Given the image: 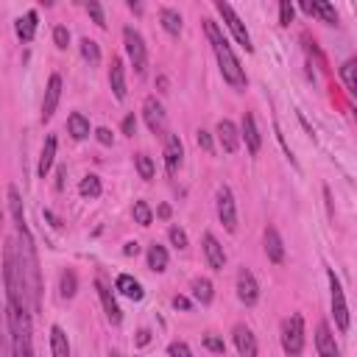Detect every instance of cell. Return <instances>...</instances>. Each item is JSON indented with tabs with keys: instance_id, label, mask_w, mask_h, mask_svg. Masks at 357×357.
Here are the masks:
<instances>
[{
	"instance_id": "6da1fadb",
	"label": "cell",
	"mask_w": 357,
	"mask_h": 357,
	"mask_svg": "<svg viewBox=\"0 0 357 357\" xmlns=\"http://www.w3.org/2000/svg\"><path fill=\"white\" fill-rule=\"evenodd\" d=\"M14 245H17V262H20V273H22V284L28 296V310L31 315H36L42 310V279H39V259H36V245H33L28 223L17 226Z\"/></svg>"
},
{
	"instance_id": "7a4b0ae2",
	"label": "cell",
	"mask_w": 357,
	"mask_h": 357,
	"mask_svg": "<svg viewBox=\"0 0 357 357\" xmlns=\"http://www.w3.org/2000/svg\"><path fill=\"white\" fill-rule=\"evenodd\" d=\"M204 31H206V39H209V45H212V50H215V59H218V67H220L223 81H226L229 86H234V89H245V70L240 67V59L234 56V50H231V45H229V39L223 36L220 25L206 17V20H204Z\"/></svg>"
},
{
	"instance_id": "3957f363",
	"label": "cell",
	"mask_w": 357,
	"mask_h": 357,
	"mask_svg": "<svg viewBox=\"0 0 357 357\" xmlns=\"http://www.w3.org/2000/svg\"><path fill=\"white\" fill-rule=\"evenodd\" d=\"M3 282H6L8 307L28 310V296H25V284H22V273H20V262H17L14 237H8V240H6V248H3ZM28 312H31V310H28Z\"/></svg>"
},
{
	"instance_id": "277c9868",
	"label": "cell",
	"mask_w": 357,
	"mask_h": 357,
	"mask_svg": "<svg viewBox=\"0 0 357 357\" xmlns=\"http://www.w3.org/2000/svg\"><path fill=\"white\" fill-rule=\"evenodd\" d=\"M6 318H8V332H11V346L17 357H33V332H31V312L17 310L6 304Z\"/></svg>"
},
{
	"instance_id": "5b68a950",
	"label": "cell",
	"mask_w": 357,
	"mask_h": 357,
	"mask_svg": "<svg viewBox=\"0 0 357 357\" xmlns=\"http://www.w3.org/2000/svg\"><path fill=\"white\" fill-rule=\"evenodd\" d=\"M123 45H126V53H128V59H131L134 73H137V75H145V70H148V47H145L142 33H139L137 28L126 25V28H123Z\"/></svg>"
},
{
	"instance_id": "8992f818",
	"label": "cell",
	"mask_w": 357,
	"mask_h": 357,
	"mask_svg": "<svg viewBox=\"0 0 357 357\" xmlns=\"http://www.w3.org/2000/svg\"><path fill=\"white\" fill-rule=\"evenodd\" d=\"M282 349L287 357H298L304 351V318L298 312L282 321Z\"/></svg>"
},
{
	"instance_id": "52a82bcc",
	"label": "cell",
	"mask_w": 357,
	"mask_h": 357,
	"mask_svg": "<svg viewBox=\"0 0 357 357\" xmlns=\"http://www.w3.org/2000/svg\"><path fill=\"white\" fill-rule=\"evenodd\" d=\"M326 276H329V301H332L335 326H337L340 332H349V304H346V296H343V284H340V279L335 276V271H329Z\"/></svg>"
},
{
	"instance_id": "ba28073f",
	"label": "cell",
	"mask_w": 357,
	"mask_h": 357,
	"mask_svg": "<svg viewBox=\"0 0 357 357\" xmlns=\"http://www.w3.org/2000/svg\"><path fill=\"white\" fill-rule=\"evenodd\" d=\"M215 11L223 17V22H226L229 31L234 33V39L245 47V53H251V50H254V45H251V33L245 31V25H243V20L237 17V11H234L229 3H223V0H215Z\"/></svg>"
},
{
	"instance_id": "9c48e42d",
	"label": "cell",
	"mask_w": 357,
	"mask_h": 357,
	"mask_svg": "<svg viewBox=\"0 0 357 357\" xmlns=\"http://www.w3.org/2000/svg\"><path fill=\"white\" fill-rule=\"evenodd\" d=\"M218 218L226 226V231H237V206H234V195L226 184L218 190Z\"/></svg>"
},
{
	"instance_id": "30bf717a",
	"label": "cell",
	"mask_w": 357,
	"mask_h": 357,
	"mask_svg": "<svg viewBox=\"0 0 357 357\" xmlns=\"http://www.w3.org/2000/svg\"><path fill=\"white\" fill-rule=\"evenodd\" d=\"M237 298L245 307H254L259 301V284H257V279H254V273L248 268L237 271Z\"/></svg>"
},
{
	"instance_id": "8fae6325",
	"label": "cell",
	"mask_w": 357,
	"mask_h": 357,
	"mask_svg": "<svg viewBox=\"0 0 357 357\" xmlns=\"http://www.w3.org/2000/svg\"><path fill=\"white\" fill-rule=\"evenodd\" d=\"M142 117L153 134H165V106L156 100V95H148L142 100Z\"/></svg>"
},
{
	"instance_id": "7c38bea8",
	"label": "cell",
	"mask_w": 357,
	"mask_h": 357,
	"mask_svg": "<svg viewBox=\"0 0 357 357\" xmlns=\"http://www.w3.org/2000/svg\"><path fill=\"white\" fill-rule=\"evenodd\" d=\"M95 290H98V296H100V304H103V312H106V318H109V324H120L123 321V310H120V304H117V298H114V293H112V287L103 282V279H95Z\"/></svg>"
},
{
	"instance_id": "4fadbf2b",
	"label": "cell",
	"mask_w": 357,
	"mask_h": 357,
	"mask_svg": "<svg viewBox=\"0 0 357 357\" xmlns=\"http://www.w3.org/2000/svg\"><path fill=\"white\" fill-rule=\"evenodd\" d=\"M181 162H184V145H181L178 134H167L165 137V167H167V176H176Z\"/></svg>"
},
{
	"instance_id": "5bb4252c",
	"label": "cell",
	"mask_w": 357,
	"mask_h": 357,
	"mask_svg": "<svg viewBox=\"0 0 357 357\" xmlns=\"http://www.w3.org/2000/svg\"><path fill=\"white\" fill-rule=\"evenodd\" d=\"M59 98H61V75L53 73V75L47 78V89H45V98H42V120H50V117L56 114Z\"/></svg>"
},
{
	"instance_id": "9a60e30c",
	"label": "cell",
	"mask_w": 357,
	"mask_h": 357,
	"mask_svg": "<svg viewBox=\"0 0 357 357\" xmlns=\"http://www.w3.org/2000/svg\"><path fill=\"white\" fill-rule=\"evenodd\" d=\"M315 349H318V357H340V349H337L335 335L326 321H321L315 329Z\"/></svg>"
},
{
	"instance_id": "2e32d148",
	"label": "cell",
	"mask_w": 357,
	"mask_h": 357,
	"mask_svg": "<svg viewBox=\"0 0 357 357\" xmlns=\"http://www.w3.org/2000/svg\"><path fill=\"white\" fill-rule=\"evenodd\" d=\"M240 137L245 139V148H248V153H259V148H262V134H259V128H257V117H254L251 112H245V114H243Z\"/></svg>"
},
{
	"instance_id": "e0dca14e",
	"label": "cell",
	"mask_w": 357,
	"mask_h": 357,
	"mask_svg": "<svg viewBox=\"0 0 357 357\" xmlns=\"http://www.w3.org/2000/svg\"><path fill=\"white\" fill-rule=\"evenodd\" d=\"M201 243H204V254H206V262H209V268H215V271H223V265H226V251H223V245L218 243V237H215L212 231H204Z\"/></svg>"
},
{
	"instance_id": "ac0fdd59",
	"label": "cell",
	"mask_w": 357,
	"mask_h": 357,
	"mask_svg": "<svg viewBox=\"0 0 357 357\" xmlns=\"http://www.w3.org/2000/svg\"><path fill=\"white\" fill-rule=\"evenodd\" d=\"M262 243H265V254H268V259H271L273 265L284 262V245H282V237H279L276 226H265V231H262Z\"/></svg>"
},
{
	"instance_id": "d6986e66",
	"label": "cell",
	"mask_w": 357,
	"mask_h": 357,
	"mask_svg": "<svg viewBox=\"0 0 357 357\" xmlns=\"http://www.w3.org/2000/svg\"><path fill=\"white\" fill-rule=\"evenodd\" d=\"M231 337H234V346H237L240 357H257V340H254V332L245 324H237L231 329Z\"/></svg>"
},
{
	"instance_id": "ffe728a7",
	"label": "cell",
	"mask_w": 357,
	"mask_h": 357,
	"mask_svg": "<svg viewBox=\"0 0 357 357\" xmlns=\"http://www.w3.org/2000/svg\"><path fill=\"white\" fill-rule=\"evenodd\" d=\"M215 131H218V142H220V148L226 153H234L240 148V131H237V126L231 120H220Z\"/></svg>"
},
{
	"instance_id": "44dd1931",
	"label": "cell",
	"mask_w": 357,
	"mask_h": 357,
	"mask_svg": "<svg viewBox=\"0 0 357 357\" xmlns=\"http://www.w3.org/2000/svg\"><path fill=\"white\" fill-rule=\"evenodd\" d=\"M36 22H39V14L31 8V11H25L22 17H17V22H14V31H17V36L22 39V42H31L33 36H36Z\"/></svg>"
},
{
	"instance_id": "7402d4cb",
	"label": "cell",
	"mask_w": 357,
	"mask_h": 357,
	"mask_svg": "<svg viewBox=\"0 0 357 357\" xmlns=\"http://www.w3.org/2000/svg\"><path fill=\"white\" fill-rule=\"evenodd\" d=\"M109 86H112L117 100L126 98V70H123V61L117 56L112 59V67H109Z\"/></svg>"
},
{
	"instance_id": "603a6c76",
	"label": "cell",
	"mask_w": 357,
	"mask_h": 357,
	"mask_svg": "<svg viewBox=\"0 0 357 357\" xmlns=\"http://www.w3.org/2000/svg\"><path fill=\"white\" fill-rule=\"evenodd\" d=\"M301 11L310 14V17H318V20L326 22V25H335V22H337V11H335V6H329V3H301Z\"/></svg>"
},
{
	"instance_id": "cb8c5ba5",
	"label": "cell",
	"mask_w": 357,
	"mask_h": 357,
	"mask_svg": "<svg viewBox=\"0 0 357 357\" xmlns=\"http://www.w3.org/2000/svg\"><path fill=\"white\" fill-rule=\"evenodd\" d=\"M114 290H120L126 298H131V301H139L142 296H145V290H142V284L134 279V276H128V273H120L117 279H114Z\"/></svg>"
},
{
	"instance_id": "d4e9b609",
	"label": "cell",
	"mask_w": 357,
	"mask_h": 357,
	"mask_svg": "<svg viewBox=\"0 0 357 357\" xmlns=\"http://www.w3.org/2000/svg\"><path fill=\"white\" fill-rule=\"evenodd\" d=\"M53 159H56V137H53V134H47V139H45V145H42V153H39V165H36L39 178H45V176L50 173Z\"/></svg>"
},
{
	"instance_id": "484cf974",
	"label": "cell",
	"mask_w": 357,
	"mask_h": 357,
	"mask_svg": "<svg viewBox=\"0 0 357 357\" xmlns=\"http://www.w3.org/2000/svg\"><path fill=\"white\" fill-rule=\"evenodd\" d=\"M50 351H53V357H73L70 354V340H67V335L59 324L50 326Z\"/></svg>"
},
{
	"instance_id": "4316f807",
	"label": "cell",
	"mask_w": 357,
	"mask_h": 357,
	"mask_svg": "<svg viewBox=\"0 0 357 357\" xmlns=\"http://www.w3.org/2000/svg\"><path fill=\"white\" fill-rule=\"evenodd\" d=\"M67 131H70L73 139H86V137H89V120H86L81 112H73V114L67 117Z\"/></svg>"
},
{
	"instance_id": "83f0119b",
	"label": "cell",
	"mask_w": 357,
	"mask_h": 357,
	"mask_svg": "<svg viewBox=\"0 0 357 357\" xmlns=\"http://www.w3.org/2000/svg\"><path fill=\"white\" fill-rule=\"evenodd\" d=\"M159 22H162V28L170 36H178L181 33V14L176 8H159Z\"/></svg>"
},
{
	"instance_id": "f1b7e54d",
	"label": "cell",
	"mask_w": 357,
	"mask_h": 357,
	"mask_svg": "<svg viewBox=\"0 0 357 357\" xmlns=\"http://www.w3.org/2000/svg\"><path fill=\"white\" fill-rule=\"evenodd\" d=\"M192 298L201 301V304H209L215 298V287H212V282L206 276H195L192 279Z\"/></svg>"
},
{
	"instance_id": "f546056e",
	"label": "cell",
	"mask_w": 357,
	"mask_h": 357,
	"mask_svg": "<svg viewBox=\"0 0 357 357\" xmlns=\"http://www.w3.org/2000/svg\"><path fill=\"white\" fill-rule=\"evenodd\" d=\"M0 357H17V354H14V346H11V332H8L6 307H0Z\"/></svg>"
},
{
	"instance_id": "4dcf8cb0",
	"label": "cell",
	"mask_w": 357,
	"mask_h": 357,
	"mask_svg": "<svg viewBox=\"0 0 357 357\" xmlns=\"http://www.w3.org/2000/svg\"><path fill=\"white\" fill-rule=\"evenodd\" d=\"M148 268L156 271V273H162L167 268V251H165V245H159V243L148 245Z\"/></svg>"
},
{
	"instance_id": "1f68e13d",
	"label": "cell",
	"mask_w": 357,
	"mask_h": 357,
	"mask_svg": "<svg viewBox=\"0 0 357 357\" xmlns=\"http://www.w3.org/2000/svg\"><path fill=\"white\" fill-rule=\"evenodd\" d=\"M75 290H78L75 271L64 268V271H61V276H59V296H61V298H73V296H75Z\"/></svg>"
},
{
	"instance_id": "d6a6232c",
	"label": "cell",
	"mask_w": 357,
	"mask_h": 357,
	"mask_svg": "<svg viewBox=\"0 0 357 357\" xmlns=\"http://www.w3.org/2000/svg\"><path fill=\"white\" fill-rule=\"evenodd\" d=\"M78 47H81L84 61H89V67H98V64H100V47H98V42H95V39L84 36V39L78 42Z\"/></svg>"
},
{
	"instance_id": "836d02e7",
	"label": "cell",
	"mask_w": 357,
	"mask_h": 357,
	"mask_svg": "<svg viewBox=\"0 0 357 357\" xmlns=\"http://www.w3.org/2000/svg\"><path fill=\"white\" fill-rule=\"evenodd\" d=\"M340 78H343V84H346V92L354 95V92H357V61H354V59H346V61H343Z\"/></svg>"
},
{
	"instance_id": "e575fe53",
	"label": "cell",
	"mask_w": 357,
	"mask_h": 357,
	"mask_svg": "<svg viewBox=\"0 0 357 357\" xmlns=\"http://www.w3.org/2000/svg\"><path fill=\"white\" fill-rule=\"evenodd\" d=\"M78 192H81L84 198H98V195L103 192V187H100V178H98L95 173L84 176V178H81V184H78Z\"/></svg>"
},
{
	"instance_id": "d590c367",
	"label": "cell",
	"mask_w": 357,
	"mask_h": 357,
	"mask_svg": "<svg viewBox=\"0 0 357 357\" xmlns=\"http://www.w3.org/2000/svg\"><path fill=\"white\" fill-rule=\"evenodd\" d=\"M301 42H304V50H307V56H310V59H315V61H318V67H326V59H324V53H321L318 42H315L310 33H301Z\"/></svg>"
},
{
	"instance_id": "8d00e7d4",
	"label": "cell",
	"mask_w": 357,
	"mask_h": 357,
	"mask_svg": "<svg viewBox=\"0 0 357 357\" xmlns=\"http://www.w3.org/2000/svg\"><path fill=\"white\" fill-rule=\"evenodd\" d=\"M134 220H137L139 226H151L153 212H151V206H148L145 201H134Z\"/></svg>"
},
{
	"instance_id": "74e56055",
	"label": "cell",
	"mask_w": 357,
	"mask_h": 357,
	"mask_svg": "<svg viewBox=\"0 0 357 357\" xmlns=\"http://www.w3.org/2000/svg\"><path fill=\"white\" fill-rule=\"evenodd\" d=\"M137 170H139V176L145 181H151L153 178V159L148 153H137Z\"/></svg>"
},
{
	"instance_id": "f35d334b",
	"label": "cell",
	"mask_w": 357,
	"mask_h": 357,
	"mask_svg": "<svg viewBox=\"0 0 357 357\" xmlns=\"http://www.w3.org/2000/svg\"><path fill=\"white\" fill-rule=\"evenodd\" d=\"M204 346H206L209 351H215V354H223V351H226L223 337H218L215 332H206V335H204Z\"/></svg>"
},
{
	"instance_id": "ab89813d",
	"label": "cell",
	"mask_w": 357,
	"mask_h": 357,
	"mask_svg": "<svg viewBox=\"0 0 357 357\" xmlns=\"http://www.w3.org/2000/svg\"><path fill=\"white\" fill-rule=\"evenodd\" d=\"M167 237H170V243H173L176 248H187V231H184L181 226H170V229H167Z\"/></svg>"
},
{
	"instance_id": "60d3db41",
	"label": "cell",
	"mask_w": 357,
	"mask_h": 357,
	"mask_svg": "<svg viewBox=\"0 0 357 357\" xmlns=\"http://www.w3.org/2000/svg\"><path fill=\"white\" fill-rule=\"evenodd\" d=\"M293 14H296L293 3H290V0H282V3H279V25H290V22H293Z\"/></svg>"
},
{
	"instance_id": "b9f144b4",
	"label": "cell",
	"mask_w": 357,
	"mask_h": 357,
	"mask_svg": "<svg viewBox=\"0 0 357 357\" xmlns=\"http://www.w3.org/2000/svg\"><path fill=\"white\" fill-rule=\"evenodd\" d=\"M53 42H56L59 50H67V45H70V31H67L64 25H56V28H53Z\"/></svg>"
},
{
	"instance_id": "7bdbcfd3",
	"label": "cell",
	"mask_w": 357,
	"mask_h": 357,
	"mask_svg": "<svg viewBox=\"0 0 357 357\" xmlns=\"http://www.w3.org/2000/svg\"><path fill=\"white\" fill-rule=\"evenodd\" d=\"M167 354H170V357H192V351H190V346H187L184 340H173V343L167 346Z\"/></svg>"
},
{
	"instance_id": "ee69618b",
	"label": "cell",
	"mask_w": 357,
	"mask_h": 357,
	"mask_svg": "<svg viewBox=\"0 0 357 357\" xmlns=\"http://www.w3.org/2000/svg\"><path fill=\"white\" fill-rule=\"evenodd\" d=\"M86 11H89V17H92V20H95L100 28H106V17H103L100 3H95V0H92V3H86Z\"/></svg>"
},
{
	"instance_id": "f6af8a7d",
	"label": "cell",
	"mask_w": 357,
	"mask_h": 357,
	"mask_svg": "<svg viewBox=\"0 0 357 357\" xmlns=\"http://www.w3.org/2000/svg\"><path fill=\"white\" fill-rule=\"evenodd\" d=\"M195 139H198V148H204V151H212V148H215V145H212V134H209V131H204V128L198 131V137H195Z\"/></svg>"
},
{
	"instance_id": "bcb514c9",
	"label": "cell",
	"mask_w": 357,
	"mask_h": 357,
	"mask_svg": "<svg viewBox=\"0 0 357 357\" xmlns=\"http://www.w3.org/2000/svg\"><path fill=\"white\" fill-rule=\"evenodd\" d=\"M134 131H137V120H134V114H126L123 117V134L126 137H134Z\"/></svg>"
},
{
	"instance_id": "7dc6e473",
	"label": "cell",
	"mask_w": 357,
	"mask_h": 357,
	"mask_svg": "<svg viewBox=\"0 0 357 357\" xmlns=\"http://www.w3.org/2000/svg\"><path fill=\"white\" fill-rule=\"evenodd\" d=\"M95 137H98L100 145H112V131H109V128H98Z\"/></svg>"
},
{
	"instance_id": "c3c4849f",
	"label": "cell",
	"mask_w": 357,
	"mask_h": 357,
	"mask_svg": "<svg viewBox=\"0 0 357 357\" xmlns=\"http://www.w3.org/2000/svg\"><path fill=\"white\" fill-rule=\"evenodd\" d=\"M123 254H126V257H137V254H139V243H137V240L126 243V245H123Z\"/></svg>"
},
{
	"instance_id": "681fc988",
	"label": "cell",
	"mask_w": 357,
	"mask_h": 357,
	"mask_svg": "<svg viewBox=\"0 0 357 357\" xmlns=\"http://www.w3.org/2000/svg\"><path fill=\"white\" fill-rule=\"evenodd\" d=\"M173 307H176V310H190V298L176 296V298H173Z\"/></svg>"
},
{
	"instance_id": "f907efd6",
	"label": "cell",
	"mask_w": 357,
	"mask_h": 357,
	"mask_svg": "<svg viewBox=\"0 0 357 357\" xmlns=\"http://www.w3.org/2000/svg\"><path fill=\"white\" fill-rule=\"evenodd\" d=\"M64 176H67V167H59V170H56V190L64 187Z\"/></svg>"
},
{
	"instance_id": "816d5d0a",
	"label": "cell",
	"mask_w": 357,
	"mask_h": 357,
	"mask_svg": "<svg viewBox=\"0 0 357 357\" xmlns=\"http://www.w3.org/2000/svg\"><path fill=\"white\" fill-rule=\"evenodd\" d=\"M148 340H151V332H148V329H139V332H137V343H139V346H145Z\"/></svg>"
},
{
	"instance_id": "f5cc1de1",
	"label": "cell",
	"mask_w": 357,
	"mask_h": 357,
	"mask_svg": "<svg viewBox=\"0 0 357 357\" xmlns=\"http://www.w3.org/2000/svg\"><path fill=\"white\" fill-rule=\"evenodd\" d=\"M156 212H159V218H170V206H167V204H162Z\"/></svg>"
},
{
	"instance_id": "db71d44e",
	"label": "cell",
	"mask_w": 357,
	"mask_h": 357,
	"mask_svg": "<svg viewBox=\"0 0 357 357\" xmlns=\"http://www.w3.org/2000/svg\"><path fill=\"white\" fill-rule=\"evenodd\" d=\"M0 220H3V215H0Z\"/></svg>"
}]
</instances>
